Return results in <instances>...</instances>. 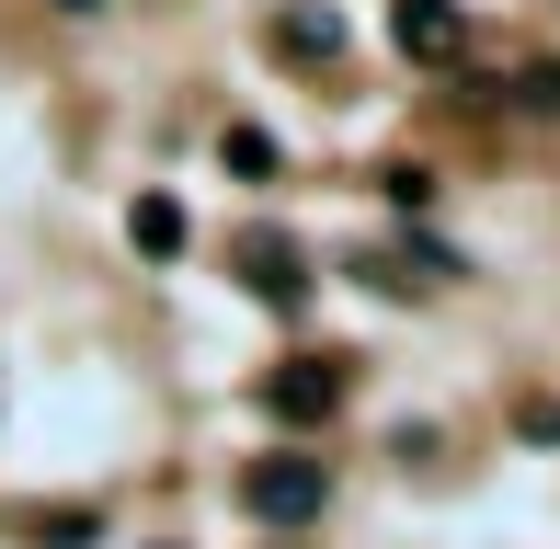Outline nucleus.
Wrapping results in <instances>:
<instances>
[{
  "label": "nucleus",
  "mask_w": 560,
  "mask_h": 549,
  "mask_svg": "<svg viewBox=\"0 0 560 549\" xmlns=\"http://www.w3.org/2000/svg\"><path fill=\"white\" fill-rule=\"evenodd\" d=\"M389 207H412V218H423V207H435V172H423V161H400V172H389Z\"/></svg>",
  "instance_id": "9"
},
{
  "label": "nucleus",
  "mask_w": 560,
  "mask_h": 549,
  "mask_svg": "<svg viewBox=\"0 0 560 549\" xmlns=\"http://www.w3.org/2000/svg\"><path fill=\"white\" fill-rule=\"evenodd\" d=\"M515 115H560V58H526L515 69Z\"/></svg>",
  "instance_id": "7"
},
{
  "label": "nucleus",
  "mask_w": 560,
  "mask_h": 549,
  "mask_svg": "<svg viewBox=\"0 0 560 549\" xmlns=\"http://www.w3.org/2000/svg\"><path fill=\"white\" fill-rule=\"evenodd\" d=\"M526 435H538V446H560V401H526Z\"/></svg>",
  "instance_id": "10"
},
{
  "label": "nucleus",
  "mask_w": 560,
  "mask_h": 549,
  "mask_svg": "<svg viewBox=\"0 0 560 549\" xmlns=\"http://www.w3.org/2000/svg\"><path fill=\"white\" fill-rule=\"evenodd\" d=\"M126 241H138L149 264H172L184 253V207H172V195H138V207H126Z\"/></svg>",
  "instance_id": "6"
},
{
  "label": "nucleus",
  "mask_w": 560,
  "mask_h": 549,
  "mask_svg": "<svg viewBox=\"0 0 560 549\" xmlns=\"http://www.w3.org/2000/svg\"><path fill=\"white\" fill-rule=\"evenodd\" d=\"M241 287L264 297V309H298V297H310V253H298L287 230H241Z\"/></svg>",
  "instance_id": "4"
},
{
  "label": "nucleus",
  "mask_w": 560,
  "mask_h": 549,
  "mask_svg": "<svg viewBox=\"0 0 560 549\" xmlns=\"http://www.w3.org/2000/svg\"><path fill=\"white\" fill-rule=\"evenodd\" d=\"M218 161H229V172H275V138H264V127H229Z\"/></svg>",
  "instance_id": "8"
},
{
  "label": "nucleus",
  "mask_w": 560,
  "mask_h": 549,
  "mask_svg": "<svg viewBox=\"0 0 560 549\" xmlns=\"http://www.w3.org/2000/svg\"><path fill=\"white\" fill-rule=\"evenodd\" d=\"M389 46L412 69H457V58H469V12H457V0H400V12H389Z\"/></svg>",
  "instance_id": "3"
},
{
  "label": "nucleus",
  "mask_w": 560,
  "mask_h": 549,
  "mask_svg": "<svg viewBox=\"0 0 560 549\" xmlns=\"http://www.w3.org/2000/svg\"><path fill=\"white\" fill-rule=\"evenodd\" d=\"M275 58L332 69V58H343V12H332V0H287V12H275Z\"/></svg>",
  "instance_id": "5"
},
{
  "label": "nucleus",
  "mask_w": 560,
  "mask_h": 549,
  "mask_svg": "<svg viewBox=\"0 0 560 549\" xmlns=\"http://www.w3.org/2000/svg\"><path fill=\"white\" fill-rule=\"evenodd\" d=\"M58 12H104V0H58Z\"/></svg>",
  "instance_id": "11"
},
{
  "label": "nucleus",
  "mask_w": 560,
  "mask_h": 549,
  "mask_svg": "<svg viewBox=\"0 0 560 549\" xmlns=\"http://www.w3.org/2000/svg\"><path fill=\"white\" fill-rule=\"evenodd\" d=\"M264 412L275 423H332L343 412V355H287L264 378Z\"/></svg>",
  "instance_id": "2"
},
{
  "label": "nucleus",
  "mask_w": 560,
  "mask_h": 549,
  "mask_svg": "<svg viewBox=\"0 0 560 549\" xmlns=\"http://www.w3.org/2000/svg\"><path fill=\"white\" fill-rule=\"evenodd\" d=\"M241 504L264 515V527H310V515L332 504V469H320V458H252L241 469Z\"/></svg>",
  "instance_id": "1"
}]
</instances>
